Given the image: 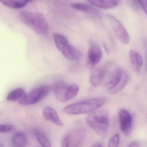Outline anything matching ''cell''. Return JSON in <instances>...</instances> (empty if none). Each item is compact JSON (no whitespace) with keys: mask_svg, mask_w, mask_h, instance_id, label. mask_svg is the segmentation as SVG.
<instances>
[{"mask_svg":"<svg viewBox=\"0 0 147 147\" xmlns=\"http://www.w3.org/2000/svg\"><path fill=\"white\" fill-rule=\"evenodd\" d=\"M43 115L45 119L59 127L64 126L63 123L59 118L56 110L49 106L45 107L43 111Z\"/></svg>","mask_w":147,"mask_h":147,"instance_id":"cell-13","label":"cell"},{"mask_svg":"<svg viewBox=\"0 0 147 147\" xmlns=\"http://www.w3.org/2000/svg\"><path fill=\"white\" fill-rule=\"evenodd\" d=\"M120 136L118 134L113 135L109 141L108 143L109 147H117L119 146L120 143Z\"/></svg>","mask_w":147,"mask_h":147,"instance_id":"cell-21","label":"cell"},{"mask_svg":"<svg viewBox=\"0 0 147 147\" xmlns=\"http://www.w3.org/2000/svg\"><path fill=\"white\" fill-rule=\"evenodd\" d=\"M30 2V0H11L10 7L13 9L21 8Z\"/></svg>","mask_w":147,"mask_h":147,"instance_id":"cell-20","label":"cell"},{"mask_svg":"<svg viewBox=\"0 0 147 147\" xmlns=\"http://www.w3.org/2000/svg\"><path fill=\"white\" fill-rule=\"evenodd\" d=\"M110 66L105 64L94 68L90 75V82L92 86H99L106 78Z\"/></svg>","mask_w":147,"mask_h":147,"instance_id":"cell-9","label":"cell"},{"mask_svg":"<svg viewBox=\"0 0 147 147\" xmlns=\"http://www.w3.org/2000/svg\"><path fill=\"white\" fill-rule=\"evenodd\" d=\"M119 119L121 131L125 136H129L132 131V118L130 113L127 110H121Z\"/></svg>","mask_w":147,"mask_h":147,"instance_id":"cell-10","label":"cell"},{"mask_svg":"<svg viewBox=\"0 0 147 147\" xmlns=\"http://www.w3.org/2000/svg\"><path fill=\"white\" fill-rule=\"evenodd\" d=\"M94 7L103 9H110L115 7L119 4L120 0H86Z\"/></svg>","mask_w":147,"mask_h":147,"instance_id":"cell-14","label":"cell"},{"mask_svg":"<svg viewBox=\"0 0 147 147\" xmlns=\"http://www.w3.org/2000/svg\"><path fill=\"white\" fill-rule=\"evenodd\" d=\"M86 124L98 135L107 133L109 124V115L106 110H95L86 117Z\"/></svg>","mask_w":147,"mask_h":147,"instance_id":"cell-4","label":"cell"},{"mask_svg":"<svg viewBox=\"0 0 147 147\" xmlns=\"http://www.w3.org/2000/svg\"><path fill=\"white\" fill-rule=\"evenodd\" d=\"M30 1H31L32 2V1H34V0H30Z\"/></svg>","mask_w":147,"mask_h":147,"instance_id":"cell-29","label":"cell"},{"mask_svg":"<svg viewBox=\"0 0 147 147\" xmlns=\"http://www.w3.org/2000/svg\"><path fill=\"white\" fill-rule=\"evenodd\" d=\"M110 24L118 40L124 45L130 42V36L123 24L116 17L111 15H108Z\"/></svg>","mask_w":147,"mask_h":147,"instance_id":"cell-8","label":"cell"},{"mask_svg":"<svg viewBox=\"0 0 147 147\" xmlns=\"http://www.w3.org/2000/svg\"><path fill=\"white\" fill-rule=\"evenodd\" d=\"M26 94V91L24 89L22 88H18L11 91L8 95L7 99L10 101L20 100Z\"/></svg>","mask_w":147,"mask_h":147,"instance_id":"cell-19","label":"cell"},{"mask_svg":"<svg viewBox=\"0 0 147 147\" xmlns=\"http://www.w3.org/2000/svg\"></svg>","mask_w":147,"mask_h":147,"instance_id":"cell-30","label":"cell"},{"mask_svg":"<svg viewBox=\"0 0 147 147\" xmlns=\"http://www.w3.org/2000/svg\"><path fill=\"white\" fill-rule=\"evenodd\" d=\"M128 147H140V146L138 142L136 141H132L129 144Z\"/></svg>","mask_w":147,"mask_h":147,"instance_id":"cell-27","label":"cell"},{"mask_svg":"<svg viewBox=\"0 0 147 147\" xmlns=\"http://www.w3.org/2000/svg\"><path fill=\"white\" fill-rule=\"evenodd\" d=\"M12 143L15 147H23L25 146L27 142V138L25 133L19 132L16 133L12 138Z\"/></svg>","mask_w":147,"mask_h":147,"instance_id":"cell-17","label":"cell"},{"mask_svg":"<svg viewBox=\"0 0 147 147\" xmlns=\"http://www.w3.org/2000/svg\"><path fill=\"white\" fill-rule=\"evenodd\" d=\"M11 0H0V2L6 7H10Z\"/></svg>","mask_w":147,"mask_h":147,"instance_id":"cell-26","label":"cell"},{"mask_svg":"<svg viewBox=\"0 0 147 147\" xmlns=\"http://www.w3.org/2000/svg\"><path fill=\"white\" fill-rule=\"evenodd\" d=\"M13 128L14 126L11 124L0 125V133H9L12 131Z\"/></svg>","mask_w":147,"mask_h":147,"instance_id":"cell-22","label":"cell"},{"mask_svg":"<svg viewBox=\"0 0 147 147\" xmlns=\"http://www.w3.org/2000/svg\"><path fill=\"white\" fill-rule=\"evenodd\" d=\"M34 136L36 137L37 141L42 146L51 147V142L47 137L40 130L38 129H33L32 130Z\"/></svg>","mask_w":147,"mask_h":147,"instance_id":"cell-18","label":"cell"},{"mask_svg":"<svg viewBox=\"0 0 147 147\" xmlns=\"http://www.w3.org/2000/svg\"><path fill=\"white\" fill-rule=\"evenodd\" d=\"M102 51L99 45L96 43L92 42L87 53V63L90 67L97 64L102 57Z\"/></svg>","mask_w":147,"mask_h":147,"instance_id":"cell-11","label":"cell"},{"mask_svg":"<svg viewBox=\"0 0 147 147\" xmlns=\"http://www.w3.org/2000/svg\"><path fill=\"white\" fill-rule=\"evenodd\" d=\"M51 87L48 85L40 86L26 94L19 100V103L23 106L35 104L44 99L49 94Z\"/></svg>","mask_w":147,"mask_h":147,"instance_id":"cell-7","label":"cell"},{"mask_svg":"<svg viewBox=\"0 0 147 147\" xmlns=\"http://www.w3.org/2000/svg\"><path fill=\"white\" fill-rule=\"evenodd\" d=\"M61 146L63 147H69V141L66 136H65L62 140Z\"/></svg>","mask_w":147,"mask_h":147,"instance_id":"cell-25","label":"cell"},{"mask_svg":"<svg viewBox=\"0 0 147 147\" xmlns=\"http://www.w3.org/2000/svg\"><path fill=\"white\" fill-rule=\"evenodd\" d=\"M110 67L107 75L109 77L105 86L109 94L116 95L121 91L126 86L128 81V75L120 67L114 68L111 71Z\"/></svg>","mask_w":147,"mask_h":147,"instance_id":"cell-3","label":"cell"},{"mask_svg":"<svg viewBox=\"0 0 147 147\" xmlns=\"http://www.w3.org/2000/svg\"><path fill=\"white\" fill-rule=\"evenodd\" d=\"M53 37L57 48L65 58L71 60L81 59V52L71 45L65 36L60 34L55 33Z\"/></svg>","mask_w":147,"mask_h":147,"instance_id":"cell-5","label":"cell"},{"mask_svg":"<svg viewBox=\"0 0 147 147\" xmlns=\"http://www.w3.org/2000/svg\"><path fill=\"white\" fill-rule=\"evenodd\" d=\"M103 146L102 145V144H101L100 142H96V143H95V144H93V146H92V147H103Z\"/></svg>","mask_w":147,"mask_h":147,"instance_id":"cell-28","label":"cell"},{"mask_svg":"<svg viewBox=\"0 0 147 147\" xmlns=\"http://www.w3.org/2000/svg\"><path fill=\"white\" fill-rule=\"evenodd\" d=\"M106 102L104 98L85 99L68 105L63 108V111L66 114L72 115L88 114L100 108Z\"/></svg>","mask_w":147,"mask_h":147,"instance_id":"cell-1","label":"cell"},{"mask_svg":"<svg viewBox=\"0 0 147 147\" xmlns=\"http://www.w3.org/2000/svg\"><path fill=\"white\" fill-rule=\"evenodd\" d=\"M141 7L147 15V0H138Z\"/></svg>","mask_w":147,"mask_h":147,"instance_id":"cell-23","label":"cell"},{"mask_svg":"<svg viewBox=\"0 0 147 147\" xmlns=\"http://www.w3.org/2000/svg\"><path fill=\"white\" fill-rule=\"evenodd\" d=\"M21 21L37 34L45 35L49 31V25L43 14L37 12L22 11L19 14Z\"/></svg>","mask_w":147,"mask_h":147,"instance_id":"cell-2","label":"cell"},{"mask_svg":"<svg viewBox=\"0 0 147 147\" xmlns=\"http://www.w3.org/2000/svg\"><path fill=\"white\" fill-rule=\"evenodd\" d=\"M71 6L76 9L84 11L91 14L97 16H100V12L94 8V6L86 3H71Z\"/></svg>","mask_w":147,"mask_h":147,"instance_id":"cell-16","label":"cell"},{"mask_svg":"<svg viewBox=\"0 0 147 147\" xmlns=\"http://www.w3.org/2000/svg\"><path fill=\"white\" fill-rule=\"evenodd\" d=\"M129 58L131 64L137 73H140L143 66V58L141 54L135 50L131 49L129 51Z\"/></svg>","mask_w":147,"mask_h":147,"instance_id":"cell-15","label":"cell"},{"mask_svg":"<svg viewBox=\"0 0 147 147\" xmlns=\"http://www.w3.org/2000/svg\"><path fill=\"white\" fill-rule=\"evenodd\" d=\"M53 91L56 99L60 102L65 103L76 97L79 87L75 84L68 85L63 81H59L55 85Z\"/></svg>","mask_w":147,"mask_h":147,"instance_id":"cell-6","label":"cell"},{"mask_svg":"<svg viewBox=\"0 0 147 147\" xmlns=\"http://www.w3.org/2000/svg\"><path fill=\"white\" fill-rule=\"evenodd\" d=\"M143 46L146 60V68L147 71V39H145L143 41Z\"/></svg>","mask_w":147,"mask_h":147,"instance_id":"cell-24","label":"cell"},{"mask_svg":"<svg viewBox=\"0 0 147 147\" xmlns=\"http://www.w3.org/2000/svg\"><path fill=\"white\" fill-rule=\"evenodd\" d=\"M69 141V147H78L84 140L85 132L82 128L76 129L66 135Z\"/></svg>","mask_w":147,"mask_h":147,"instance_id":"cell-12","label":"cell"}]
</instances>
